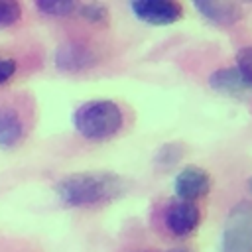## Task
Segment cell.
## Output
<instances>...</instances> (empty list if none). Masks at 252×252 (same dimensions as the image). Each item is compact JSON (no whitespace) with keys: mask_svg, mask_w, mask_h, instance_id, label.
Wrapping results in <instances>:
<instances>
[{"mask_svg":"<svg viewBox=\"0 0 252 252\" xmlns=\"http://www.w3.org/2000/svg\"><path fill=\"white\" fill-rule=\"evenodd\" d=\"M16 73V61L12 57L0 55V85L8 83Z\"/></svg>","mask_w":252,"mask_h":252,"instance_id":"16","label":"cell"},{"mask_svg":"<svg viewBox=\"0 0 252 252\" xmlns=\"http://www.w3.org/2000/svg\"><path fill=\"white\" fill-rule=\"evenodd\" d=\"M219 252H252V203L240 201L230 207L220 230Z\"/></svg>","mask_w":252,"mask_h":252,"instance_id":"3","label":"cell"},{"mask_svg":"<svg viewBox=\"0 0 252 252\" xmlns=\"http://www.w3.org/2000/svg\"><path fill=\"white\" fill-rule=\"evenodd\" d=\"M183 154H185V148L179 144V142H167V144H163L159 150H158V154H156V163L159 165V167H171V165H175L181 158H183Z\"/></svg>","mask_w":252,"mask_h":252,"instance_id":"12","label":"cell"},{"mask_svg":"<svg viewBox=\"0 0 252 252\" xmlns=\"http://www.w3.org/2000/svg\"><path fill=\"white\" fill-rule=\"evenodd\" d=\"M24 136V122L14 108H0V148H14Z\"/></svg>","mask_w":252,"mask_h":252,"instance_id":"10","label":"cell"},{"mask_svg":"<svg viewBox=\"0 0 252 252\" xmlns=\"http://www.w3.org/2000/svg\"><path fill=\"white\" fill-rule=\"evenodd\" d=\"M167 252H191L189 248H183V246H177V248H169Z\"/></svg>","mask_w":252,"mask_h":252,"instance_id":"17","label":"cell"},{"mask_svg":"<svg viewBox=\"0 0 252 252\" xmlns=\"http://www.w3.org/2000/svg\"><path fill=\"white\" fill-rule=\"evenodd\" d=\"M236 71L240 73V77L244 79L248 89H252V45H246V47L238 49V53H236Z\"/></svg>","mask_w":252,"mask_h":252,"instance_id":"14","label":"cell"},{"mask_svg":"<svg viewBox=\"0 0 252 252\" xmlns=\"http://www.w3.org/2000/svg\"><path fill=\"white\" fill-rule=\"evenodd\" d=\"M126 191V183L116 173L108 171H81L57 181L55 193L61 203L69 207H89L108 203Z\"/></svg>","mask_w":252,"mask_h":252,"instance_id":"1","label":"cell"},{"mask_svg":"<svg viewBox=\"0 0 252 252\" xmlns=\"http://www.w3.org/2000/svg\"><path fill=\"white\" fill-rule=\"evenodd\" d=\"M22 18V6L12 0L0 2V26H12Z\"/></svg>","mask_w":252,"mask_h":252,"instance_id":"15","label":"cell"},{"mask_svg":"<svg viewBox=\"0 0 252 252\" xmlns=\"http://www.w3.org/2000/svg\"><path fill=\"white\" fill-rule=\"evenodd\" d=\"M35 8L45 16H53V18H67L73 12H77V4L69 0H37Z\"/></svg>","mask_w":252,"mask_h":252,"instance_id":"11","label":"cell"},{"mask_svg":"<svg viewBox=\"0 0 252 252\" xmlns=\"http://www.w3.org/2000/svg\"><path fill=\"white\" fill-rule=\"evenodd\" d=\"M199 220H201V211L195 203L189 201H173L167 205L163 213L165 228L177 238L189 236L199 226Z\"/></svg>","mask_w":252,"mask_h":252,"instance_id":"5","label":"cell"},{"mask_svg":"<svg viewBox=\"0 0 252 252\" xmlns=\"http://www.w3.org/2000/svg\"><path fill=\"white\" fill-rule=\"evenodd\" d=\"M248 187H250V191H252V179H250V181H248Z\"/></svg>","mask_w":252,"mask_h":252,"instance_id":"18","label":"cell"},{"mask_svg":"<svg viewBox=\"0 0 252 252\" xmlns=\"http://www.w3.org/2000/svg\"><path fill=\"white\" fill-rule=\"evenodd\" d=\"M77 12L83 20L91 24H104L108 20V10L104 4L98 2H89V4H77Z\"/></svg>","mask_w":252,"mask_h":252,"instance_id":"13","label":"cell"},{"mask_svg":"<svg viewBox=\"0 0 252 252\" xmlns=\"http://www.w3.org/2000/svg\"><path fill=\"white\" fill-rule=\"evenodd\" d=\"M130 8L138 20L150 26H169L183 16V6L173 0H134Z\"/></svg>","mask_w":252,"mask_h":252,"instance_id":"4","label":"cell"},{"mask_svg":"<svg viewBox=\"0 0 252 252\" xmlns=\"http://www.w3.org/2000/svg\"><path fill=\"white\" fill-rule=\"evenodd\" d=\"M122 108L108 98L87 100L73 114L75 130L87 140H108L122 128Z\"/></svg>","mask_w":252,"mask_h":252,"instance_id":"2","label":"cell"},{"mask_svg":"<svg viewBox=\"0 0 252 252\" xmlns=\"http://www.w3.org/2000/svg\"><path fill=\"white\" fill-rule=\"evenodd\" d=\"M96 65V55L83 43L69 41L55 49V67L67 73H79Z\"/></svg>","mask_w":252,"mask_h":252,"instance_id":"7","label":"cell"},{"mask_svg":"<svg viewBox=\"0 0 252 252\" xmlns=\"http://www.w3.org/2000/svg\"><path fill=\"white\" fill-rule=\"evenodd\" d=\"M173 189L181 201L193 203L195 199H201L209 193L211 189V177L209 173L199 167V165H187L183 167L175 179H173Z\"/></svg>","mask_w":252,"mask_h":252,"instance_id":"6","label":"cell"},{"mask_svg":"<svg viewBox=\"0 0 252 252\" xmlns=\"http://www.w3.org/2000/svg\"><path fill=\"white\" fill-rule=\"evenodd\" d=\"M193 8L209 22L217 26H232L242 18V8L236 2L226 0H197L193 2Z\"/></svg>","mask_w":252,"mask_h":252,"instance_id":"8","label":"cell"},{"mask_svg":"<svg viewBox=\"0 0 252 252\" xmlns=\"http://www.w3.org/2000/svg\"><path fill=\"white\" fill-rule=\"evenodd\" d=\"M209 85H211L213 91H217L220 94H226V96H240L246 91H250L248 85L244 83V79L240 77V73L236 71V67L217 69L215 73H211Z\"/></svg>","mask_w":252,"mask_h":252,"instance_id":"9","label":"cell"}]
</instances>
